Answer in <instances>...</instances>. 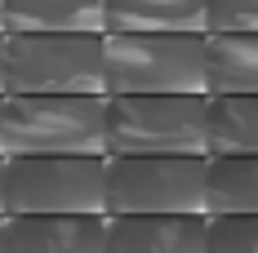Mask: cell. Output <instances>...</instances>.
<instances>
[{
  "label": "cell",
  "instance_id": "1",
  "mask_svg": "<svg viewBox=\"0 0 258 253\" xmlns=\"http://www.w3.org/2000/svg\"><path fill=\"white\" fill-rule=\"evenodd\" d=\"M107 155H209V94H107Z\"/></svg>",
  "mask_w": 258,
  "mask_h": 253
},
{
  "label": "cell",
  "instance_id": "2",
  "mask_svg": "<svg viewBox=\"0 0 258 253\" xmlns=\"http://www.w3.org/2000/svg\"><path fill=\"white\" fill-rule=\"evenodd\" d=\"M5 94H107L103 31H5Z\"/></svg>",
  "mask_w": 258,
  "mask_h": 253
},
{
  "label": "cell",
  "instance_id": "3",
  "mask_svg": "<svg viewBox=\"0 0 258 253\" xmlns=\"http://www.w3.org/2000/svg\"><path fill=\"white\" fill-rule=\"evenodd\" d=\"M5 155H107V94H0Z\"/></svg>",
  "mask_w": 258,
  "mask_h": 253
},
{
  "label": "cell",
  "instance_id": "4",
  "mask_svg": "<svg viewBox=\"0 0 258 253\" xmlns=\"http://www.w3.org/2000/svg\"><path fill=\"white\" fill-rule=\"evenodd\" d=\"M107 94H205V31H103Z\"/></svg>",
  "mask_w": 258,
  "mask_h": 253
},
{
  "label": "cell",
  "instance_id": "5",
  "mask_svg": "<svg viewBox=\"0 0 258 253\" xmlns=\"http://www.w3.org/2000/svg\"><path fill=\"white\" fill-rule=\"evenodd\" d=\"M0 213H107V155H5Z\"/></svg>",
  "mask_w": 258,
  "mask_h": 253
},
{
  "label": "cell",
  "instance_id": "6",
  "mask_svg": "<svg viewBox=\"0 0 258 253\" xmlns=\"http://www.w3.org/2000/svg\"><path fill=\"white\" fill-rule=\"evenodd\" d=\"M209 155H107V213H205Z\"/></svg>",
  "mask_w": 258,
  "mask_h": 253
},
{
  "label": "cell",
  "instance_id": "7",
  "mask_svg": "<svg viewBox=\"0 0 258 253\" xmlns=\"http://www.w3.org/2000/svg\"><path fill=\"white\" fill-rule=\"evenodd\" d=\"M0 253H107V213H5Z\"/></svg>",
  "mask_w": 258,
  "mask_h": 253
},
{
  "label": "cell",
  "instance_id": "8",
  "mask_svg": "<svg viewBox=\"0 0 258 253\" xmlns=\"http://www.w3.org/2000/svg\"><path fill=\"white\" fill-rule=\"evenodd\" d=\"M209 213H107V253H205Z\"/></svg>",
  "mask_w": 258,
  "mask_h": 253
},
{
  "label": "cell",
  "instance_id": "9",
  "mask_svg": "<svg viewBox=\"0 0 258 253\" xmlns=\"http://www.w3.org/2000/svg\"><path fill=\"white\" fill-rule=\"evenodd\" d=\"M205 94H258V31H205Z\"/></svg>",
  "mask_w": 258,
  "mask_h": 253
},
{
  "label": "cell",
  "instance_id": "10",
  "mask_svg": "<svg viewBox=\"0 0 258 253\" xmlns=\"http://www.w3.org/2000/svg\"><path fill=\"white\" fill-rule=\"evenodd\" d=\"M5 31H107V0H5Z\"/></svg>",
  "mask_w": 258,
  "mask_h": 253
},
{
  "label": "cell",
  "instance_id": "11",
  "mask_svg": "<svg viewBox=\"0 0 258 253\" xmlns=\"http://www.w3.org/2000/svg\"><path fill=\"white\" fill-rule=\"evenodd\" d=\"M107 31H205V0H107Z\"/></svg>",
  "mask_w": 258,
  "mask_h": 253
},
{
  "label": "cell",
  "instance_id": "12",
  "mask_svg": "<svg viewBox=\"0 0 258 253\" xmlns=\"http://www.w3.org/2000/svg\"><path fill=\"white\" fill-rule=\"evenodd\" d=\"M205 213H258V155H209Z\"/></svg>",
  "mask_w": 258,
  "mask_h": 253
},
{
  "label": "cell",
  "instance_id": "13",
  "mask_svg": "<svg viewBox=\"0 0 258 253\" xmlns=\"http://www.w3.org/2000/svg\"><path fill=\"white\" fill-rule=\"evenodd\" d=\"M209 155H258V94H209Z\"/></svg>",
  "mask_w": 258,
  "mask_h": 253
},
{
  "label": "cell",
  "instance_id": "14",
  "mask_svg": "<svg viewBox=\"0 0 258 253\" xmlns=\"http://www.w3.org/2000/svg\"><path fill=\"white\" fill-rule=\"evenodd\" d=\"M205 253H258V213H209Z\"/></svg>",
  "mask_w": 258,
  "mask_h": 253
},
{
  "label": "cell",
  "instance_id": "15",
  "mask_svg": "<svg viewBox=\"0 0 258 253\" xmlns=\"http://www.w3.org/2000/svg\"><path fill=\"white\" fill-rule=\"evenodd\" d=\"M205 31H258V0H205Z\"/></svg>",
  "mask_w": 258,
  "mask_h": 253
},
{
  "label": "cell",
  "instance_id": "16",
  "mask_svg": "<svg viewBox=\"0 0 258 253\" xmlns=\"http://www.w3.org/2000/svg\"><path fill=\"white\" fill-rule=\"evenodd\" d=\"M0 94H5V31H0Z\"/></svg>",
  "mask_w": 258,
  "mask_h": 253
},
{
  "label": "cell",
  "instance_id": "17",
  "mask_svg": "<svg viewBox=\"0 0 258 253\" xmlns=\"http://www.w3.org/2000/svg\"><path fill=\"white\" fill-rule=\"evenodd\" d=\"M0 155H5V102H0Z\"/></svg>",
  "mask_w": 258,
  "mask_h": 253
},
{
  "label": "cell",
  "instance_id": "18",
  "mask_svg": "<svg viewBox=\"0 0 258 253\" xmlns=\"http://www.w3.org/2000/svg\"><path fill=\"white\" fill-rule=\"evenodd\" d=\"M0 204H5V155H0Z\"/></svg>",
  "mask_w": 258,
  "mask_h": 253
},
{
  "label": "cell",
  "instance_id": "19",
  "mask_svg": "<svg viewBox=\"0 0 258 253\" xmlns=\"http://www.w3.org/2000/svg\"><path fill=\"white\" fill-rule=\"evenodd\" d=\"M0 249H5V213H0Z\"/></svg>",
  "mask_w": 258,
  "mask_h": 253
},
{
  "label": "cell",
  "instance_id": "20",
  "mask_svg": "<svg viewBox=\"0 0 258 253\" xmlns=\"http://www.w3.org/2000/svg\"><path fill=\"white\" fill-rule=\"evenodd\" d=\"M0 31H5V0H0Z\"/></svg>",
  "mask_w": 258,
  "mask_h": 253
}]
</instances>
